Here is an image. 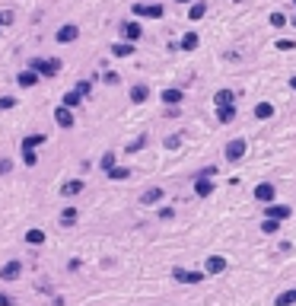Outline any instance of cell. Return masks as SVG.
Listing matches in <instances>:
<instances>
[{"mask_svg":"<svg viewBox=\"0 0 296 306\" xmlns=\"http://www.w3.org/2000/svg\"><path fill=\"white\" fill-rule=\"evenodd\" d=\"M45 144V134H29V137H22V163L26 166H36L38 163V156H36V147Z\"/></svg>","mask_w":296,"mask_h":306,"instance_id":"1","label":"cell"},{"mask_svg":"<svg viewBox=\"0 0 296 306\" xmlns=\"http://www.w3.org/2000/svg\"><path fill=\"white\" fill-rule=\"evenodd\" d=\"M32 71L42 77H58L60 74V61L58 58H36L32 61Z\"/></svg>","mask_w":296,"mask_h":306,"instance_id":"2","label":"cell"},{"mask_svg":"<svg viewBox=\"0 0 296 306\" xmlns=\"http://www.w3.org/2000/svg\"><path fill=\"white\" fill-rule=\"evenodd\" d=\"M246 150H248V144L242 141V137H232V141L226 144V160H230V163H239L242 156H246Z\"/></svg>","mask_w":296,"mask_h":306,"instance_id":"3","label":"cell"},{"mask_svg":"<svg viewBox=\"0 0 296 306\" xmlns=\"http://www.w3.org/2000/svg\"><path fill=\"white\" fill-rule=\"evenodd\" d=\"M134 16H144V20H160L162 7L160 4H134Z\"/></svg>","mask_w":296,"mask_h":306,"instance_id":"4","label":"cell"},{"mask_svg":"<svg viewBox=\"0 0 296 306\" xmlns=\"http://www.w3.org/2000/svg\"><path fill=\"white\" fill-rule=\"evenodd\" d=\"M290 214H293V207H286V204H264V217H268V220H286Z\"/></svg>","mask_w":296,"mask_h":306,"instance_id":"5","label":"cell"},{"mask_svg":"<svg viewBox=\"0 0 296 306\" xmlns=\"http://www.w3.org/2000/svg\"><path fill=\"white\" fill-rule=\"evenodd\" d=\"M22 274V261L20 258H13V261H6L4 268H0V281H16V277Z\"/></svg>","mask_w":296,"mask_h":306,"instance_id":"6","label":"cell"},{"mask_svg":"<svg viewBox=\"0 0 296 306\" xmlns=\"http://www.w3.org/2000/svg\"><path fill=\"white\" fill-rule=\"evenodd\" d=\"M214 188H216V182H214V179H207V176L194 179V195H198V198H207V195H214Z\"/></svg>","mask_w":296,"mask_h":306,"instance_id":"7","label":"cell"},{"mask_svg":"<svg viewBox=\"0 0 296 306\" xmlns=\"http://www.w3.org/2000/svg\"><path fill=\"white\" fill-rule=\"evenodd\" d=\"M76 36H80V29H76V26L74 23H67V26H60V29H58V42H60V45H67V42H76Z\"/></svg>","mask_w":296,"mask_h":306,"instance_id":"8","label":"cell"},{"mask_svg":"<svg viewBox=\"0 0 296 306\" xmlns=\"http://www.w3.org/2000/svg\"><path fill=\"white\" fill-rule=\"evenodd\" d=\"M140 36H144V29L137 23H121V39L124 42H137Z\"/></svg>","mask_w":296,"mask_h":306,"instance_id":"9","label":"cell"},{"mask_svg":"<svg viewBox=\"0 0 296 306\" xmlns=\"http://www.w3.org/2000/svg\"><path fill=\"white\" fill-rule=\"evenodd\" d=\"M54 121H58L60 128H74V112L67 109V106H58L54 109Z\"/></svg>","mask_w":296,"mask_h":306,"instance_id":"10","label":"cell"},{"mask_svg":"<svg viewBox=\"0 0 296 306\" xmlns=\"http://www.w3.org/2000/svg\"><path fill=\"white\" fill-rule=\"evenodd\" d=\"M255 198L264 201V204H271V201H274V185H271V182H261V185H255Z\"/></svg>","mask_w":296,"mask_h":306,"instance_id":"11","label":"cell"},{"mask_svg":"<svg viewBox=\"0 0 296 306\" xmlns=\"http://www.w3.org/2000/svg\"><path fill=\"white\" fill-rule=\"evenodd\" d=\"M80 191H83V179H70V182L60 185V195L64 198H74V195H80Z\"/></svg>","mask_w":296,"mask_h":306,"instance_id":"12","label":"cell"},{"mask_svg":"<svg viewBox=\"0 0 296 306\" xmlns=\"http://www.w3.org/2000/svg\"><path fill=\"white\" fill-rule=\"evenodd\" d=\"M16 83H20L22 90H29V86H36V83H38V74L32 71V67H29V71H22L20 77H16Z\"/></svg>","mask_w":296,"mask_h":306,"instance_id":"13","label":"cell"},{"mask_svg":"<svg viewBox=\"0 0 296 306\" xmlns=\"http://www.w3.org/2000/svg\"><path fill=\"white\" fill-rule=\"evenodd\" d=\"M220 271H226V258L223 255H210L207 258V274H220Z\"/></svg>","mask_w":296,"mask_h":306,"instance_id":"14","label":"cell"},{"mask_svg":"<svg viewBox=\"0 0 296 306\" xmlns=\"http://www.w3.org/2000/svg\"><path fill=\"white\" fill-rule=\"evenodd\" d=\"M112 55L115 58H130L134 55V42H118V45H112Z\"/></svg>","mask_w":296,"mask_h":306,"instance_id":"15","label":"cell"},{"mask_svg":"<svg viewBox=\"0 0 296 306\" xmlns=\"http://www.w3.org/2000/svg\"><path fill=\"white\" fill-rule=\"evenodd\" d=\"M232 118H236V106H216V121H223V125H230Z\"/></svg>","mask_w":296,"mask_h":306,"instance_id":"16","label":"cell"},{"mask_svg":"<svg viewBox=\"0 0 296 306\" xmlns=\"http://www.w3.org/2000/svg\"><path fill=\"white\" fill-rule=\"evenodd\" d=\"M156 201H162V188H146L144 195H140V204H156Z\"/></svg>","mask_w":296,"mask_h":306,"instance_id":"17","label":"cell"},{"mask_svg":"<svg viewBox=\"0 0 296 306\" xmlns=\"http://www.w3.org/2000/svg\"><path fill=\"white\" fill-rule=\"evenodd\" d=\"M214 102H216V106H232V102H236V93H232V90H216Z\"/></svg>","mask_w":296,"mask_h":306,"instance_id":"18","label":"cell"},{"mask_svg":"<svg viewBox=\"0 0 296 306\" xmlns=\"http://www.w3.org/2000/svg\"><path fill=\"white\" fill-rule=\"evenodd\" d=\"M182 99H185L182 90H162V102H166V106H178Z\"/></svg>","mask_w":296,"mask_h":306,"instance_id":"19","label":"cell"},{"mask_svg":"<svg viewBox=\"0 0 296 306\" xmlns=\"http://www.w3.org/2000/svg\"><path fill=\"white\" fill-rule=\"evenodd\" d=\"M274 306H296V287H290V290H284V293L274 300Z\"/></svg>","mask_w":296,"mask_h":306,"instance_id":"20","label":"cell"},{"mask_svg":"<svg viewBox=\"0 0 296 306\" xmlns=\"http://www.w3.org/2000/svg\"><path fill=\"white\" fill-rule=\"evenodd\" d=\"M146 96H150V90H146L144 83L130 86V102H146Z\"/></svg>","mask_w":296,"mask_h":306,"instance_id":"21","label":"cell"},{"mask_svg":"<svg viewBox=\"0 0 296 306\" xmlns=\"http://www.w3.org/2000/svg\"><path fill=\"white\" fill-rule=\"evenodd\" d=\"M80 99H83V96L76 93V90H70V93H64V99H60V106H67V109H76V106H80Z\"/></svg>","mask_w":296,"mask_h":306,"instance_id":"22","label":"cell"},{"mask_svg":"<svg viewBox=\"0 0 296 306\" xmlns=\"http://www.w3.org/2000/svg\"><path fill=\"white\" fill-rule=\"evenodd\" d=\"M26 242L29 246H42L45 242V230H26Z\"/></svg>","mask_w":296,"mask_h":306,"instance_id":"23","label":"cell"},{"mask_svg":"<svg viewBox=\"0 0 296 306\" xmlns=\"http://www.w3.org/2000/svg\"><path fill=\"white\" fill-rule=\"evenodd\" d=\"M271 115H274V106H271V102H258V106H255V118L264 121V118H271Z\"/></svg>","mask_w":296,"mask_h":306,"instance_id":"24","label":"cell"},{"mask_svg":"<svg viewBox=\"0 0 296 306\" xmlns=\"http://www.w3.org/2000/svg\"><path fill=\"white\" fill-rule=\"evenodd\" d=\"M76 223V207H64L60 211V226H74Z\"/></svg>","mask_w":296,"mask_h":306,"instance_id":"25","label":"cell"},{"mask_svg":"<svg viewBox=\"0 0 296 306\" xmlns=\"http://www.w3.org/2000/svg\"><path fill=\"white\" fill-rule=\"evenodd\" d=\"M198 48V36L194 32H185V36H182V51H194Z\"/></svg>","mask_w":296,"mask_h":306,"instance_id":"26","label":"cell"},{"mask_svg":"<svg viewBox=\"0 0 296 306\" xmlns=\"http://www.w3.org/2000/svg\"><path fill=\"white\" fill-rule=\"evenodd\" d=\"M204 13H207V4H201V0H194V4H191V10H188L191 20H201Z\"/></svg>","mask_w":296,"mask_h":306,"instance_id":"27","label":"cell"},{"mask_svg":"<svg viewBox=\"0 0 296 306\" xmlns=\"http://www.w3.org/2000/svg\"><path fill=\"white\" fill-rule=\"evenodd\" d=\"M108 179H115V182H121V179H130V169H128V166H115V169L108 172Z\"/></svg>","mask_w":296,"mask_h":306,"instance_id":"28","label":"cell"},{"mask_svg":"<svg viewBox=\"0 0 296 306\" xmlns=\"http://www.w3.org/2000/svg\"><path fill=\"white\" fill-rule=\"evenodd\" d=\"M99 166H102V172H112V169H115V153H102Z\"/></svg>","mask_w":296,"mask_h":306,"instance_id":"29","label":"cell"},{"mask_svg":"<svg viewBox=\"0 0 296 306\" xmlns=\"http://www.w3.org/2000/svg\"><path fill=\"white\" fill-rule=\"evenodd\" d=\"M261 230H264L268 236H271V233H277V230H280V220H268V217H264V220H261Z\"/></svg>","mask_w":296,"mask_h":306,"instance_id":"30","label":"cell"},{"mask_svg":"<svg viewBox=\"0 0 296 306\" xmlns=\"http://www.w3.org/2000/svg\"><path fill=\"white\" fill-rule=\"evenodd\" d=\"M144 147H146V134H140L137 141H130L128 144V153H137V150H144Z\"/></svg>","mask_w":296,"mask_h":306,"instance_id":"31","label":"cell"},{"mask_svg":"<svg viewBox=\"0 0 296 306\" xmlns=\"http://www.w3.org/2000/svg\"><path fill=\"white\" fill-rule=\"evenodd\" d=\"M201 281H204L201 271H185V284H201Z\"/></svg>","mask_w":296,"mask_h":306,"instance_id":"32","label":"cell"},{"mask_svg":"<svg viewBox=\"0 0 296 306\" xmlns=\"http://www.w3.org/2000/svg\"><path fill=\"white\" fill-rule=\"evenodd\" d=\"M90 90H92L90 80H80V83H76V93H80V96H90Z\"/></svg>","mask_w":296,"mask_h":306,"instance_id":"33","label":"cell"},{"mask_svg":"<svg viewBox=\"0 0 296 306\" xmlns=\"http://www.w3.org/2000/svg\"><path fill=\"white\" fill-rule=\"evenodd\" d=\"M271 26H277V29L286 26V16H284V13H271Z\"/></svg>","mask_w":296,"mask_h":306,"instance_id":"34","label":"cell"},{"mask_svg":"<svg viewBox=\"0 0 296 306\" xmlns=\"http://www.w3.org/2000/svg\"><path fill=\"white\" fill-rule=\"evenodd\" d=\"M178 144H182V134H172V137H166V147H169V150H176Z\"/></svg>","mask_w":296,"mask_h":306,"instance_id":"35","label":"cell"},{"mask_svg":"<svg viewBox=\"0 0 296 306\" xmlns=\"http://www.w3.org/2000/svg\"><path fill=\"white\" fill-rule=\"evenodd\" d=\"M13 106H16L13 96H4V99H0V109H13Z\"/></svg>","mask_w":296,"mask_h":306,"instance_id":"36","label":"cell"},{"mask_svg":"<svg viewBox=\"0 0 296 306\" xmlns=\"http://www.w3.org/2000/svg\"><path fill=\"white\" fill-rule=\"evenodd\" d=\"M0 306H16V300L10 293H0Z\"/></svg>","mask_w":296,"mask_h":306,"instance_id":"37","label":"cell"},{"mask_svg":"<svg viewBox=\"0 0 296 306\" xmlns=\"http://www.w3.org/2000/svg\"><path fill=\"white\" fill-rule=\"evenodd\" d=\"M102 80H106V83H108V86H115V83H118V80H121V77H118V74H112V71H108V74H106V77H102Z\"/></svg>","mask_w":296,"mask_h":306,"instance_id":"38","label":"cell"},{"mask_svg":"<svg viewBox=\"0 0 296 306\" xmlns=\"http://www.w3.org/2000/svg\"><path fill=\"white\" fill-rule=\"evenodd\" d=\"M172 277H176V281H182V284H185V268H172Z\"/></svg>","mask_w":296,"mask_h":306,"instance_id":"39","label":"cell"},{"mask_svg":"<svg viewBox=\"0 0 296 306\" xmlns=\"http://www.w3.org/2000/svg\"><path fill=\"white\" fill-rule=\"evenodd\" d=\"M10 169H13V163H10V160H0V176H6Z\"/></svg>","mask_w":296,"mask_h":306,"instance_id":"40","label":"cell"},{"mask_svg":"<svg viewBox=\"0 0 296 306\" xmlns=\"http://www.w3.org/2000/svg\"><path fill=\"white\" fill-rule=\"evenodd\" d=\"M277 48H284V51H290V48H296V45H293V42H290V39H280V42H277Z\"/></svg>","mask_w":296,"mask_h":306,"instance_id":"41","label":"cell"},{"mask_svg":"<svg viewBox=\"0 0 296 306\" xmlns=\"http://www.w3.org/2000/svg\"><path fill=\"white\" fill-rule=\"evenodd\" d=\"M6 20H10V16H6V13H0V26H4V23H6Z\"/></svg>","mask_w":296,"mask_h":306,"instance_id":"42","label":"cell"},{"mask_svg":"<svg viewBox=\"0 0 296 306\" xmlns=\"http://www.w3.org/2000/svg\"><path fill=\"white\" fill-rule=\"evenodd\" d=\"M290 86H293V90H296V77H293V80H290Z\"/></svg>","mask_w":296,"mask_h":306,"instance_id":"43","label":"cell"},{"mask_svg":"<svg viewBox=\"0 0 296 306\" xmlns=\"http://www.w3.org/2000/svg\"><path fill=\"white\" fill-rule=\"evenodd\" d=\"M178 4H191V0H178Z\"/></svg>","mask_w":296,"mask_h":306,"instance_id":"44","label":"cell"},{"mask_svg":"<svg viewBox=\"0 0 296 306\" xmlns=\"http://www.w3.org/2000/svg\"><path fill=\"white\" fill-rule=\"evenodd\" d=\"M293 26H296V20H293Z\"/></svg>","mask_w":296,"mask_h":306,"instance_id":"45","label":"cell"},{"mask_svg":"<svg viewBox=\"0 0 296 306\" xmlns=\"http://www.w3.org/2000/svg\"><path fill=\"white\" fill-rule=\"evenodd\" d=\"M293 4H296V0H293Z\"/></svg>","mask_w":296,"mask_h":306,"instance_id":"46","label":"cell"}]
</instances>
